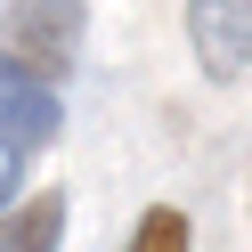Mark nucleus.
Masks as SVG:
<instances>
[{
    "instance_id": "obj_1",
    "label": "nucleus",
    "mask_w": 252,
    "mask_h": 252,
    "mask_svg": "<svg viewBox=\"0 0 252 252\" xmlns=\"http://www.w3.org/2000/svg\"><path fill=\"white\" fill-rule=\"evenodd\" d=\"M0 41H8L25 65H41L49 82H65L73 57H82V0H8Z\"/></svg>"
},
{
    "instance_id": "obj_2",
    "label": "nucleus",
    "mask_w": 252,
    "mask_h": 252,
    "mask_svg": "<svg viewBox=\"0 0 252 252\" xmlns=\"http://www.w3.org/2000/svg\"><path fill=\"white\" fill-rule=\"evenodd\" d=\"M57 122H65V114H57V82L41 65H25V57L0 41V138L33 155V147L57 138Z\"/></svg>"
},
{
    "instance_id": "obj_3",
    "label": "nucleus",
    "mask_w": 252,
    "mask_h": 252,
    "mask_svg": "<svg viewBox=\"0 0 252 252\" xmlns=\"http://www.w3.org/2000/svg\"><path fill=\"white\" fill-rule=\"evenodd\" d=\"M187 33H195V65L228 82L252 65V0H187Z\"/></svg>"
},
{
    "instance_id": "obj_4",
    "label": "nucleus",
    "mask_w": 252,
    "mask_h": 252,
    "mask_svg": "<svg viewBox=\"0 0 252 252\" xmlns=\"http://www.w3.org/2000/svg\"><path fill=\"white\" fill-rule=\"evenodd\" d=\"M57 236H65V195L57 187H41V195L0 212V252H57Z\"/></svg>"
},
{
    "instance_id": "obj_5",
    "label": "nucleus",
    "mask_w": 252,
    "mask_h": 252,
    "mask_svg": "<svg viewBox=\"0 0 252 252\" xmlns=\"http://www.w3.org/2000/svg\"><path fill=\"white\" fill-rule=\"evenodd\" d=\"M122 252H195V244H187V212H171V203L138 212V236H130Z\"/></svg>"
},
{
    "instance_id": "obj_6",
    "label": "nucleus",
    "mask_w": 252,
    "mask_h": 252,
    "mask_svg": "<svg viewBox=\"0 0 252 252\" xmlns=\"http://www.w3.org/2000/svg\"><path fill=\"white\" fill-rule=\"evenodd\" d=\"M17 179H25V147H8V138H0V212L17 203Z\"/></svg>"
}]
</instances>
